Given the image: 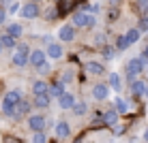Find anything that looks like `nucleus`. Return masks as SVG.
<instances>
[{
	"instance_id": "obj_1",
	"label": "nucleus",
	"mask_w": 148,
	"mask_h": 143,
	"mask_svg": "<svg viewBox=\"0 0 148 143\" xmlns=\"http://www.w3.org/2000/svg\"><path fill=\"white\" fill-rule=\"evenodd\" d=\"M22 100V92L19 90H11V92H7V96H4V103H2V111L7 115H11L13 113V109H15V105Z\"/></svg>"
},
{
	"instance_id": "obj_2",
	"label": "nucleus",
	"mask_w": 148,
	"mask_h": 143,
	"mask_svg": "<svg viewBox=\"0 0 148 143\" xmlns=\"http://www.w3.org/2000/svg\"><path fill=\"white\" fill-rule=\"evenodd\" d=\"M144 68H146V60H144V58H133V60H129V64H127V73H129V79H131V81H135V75H140Z\"/></svg>"
},
{
	"instance_id": "obj_3",
	"label": "nucleus",
	"mask_w": 148,
	"mask_h": 143,
	"mask_svg": "<svg viewBox=\"0 0 148 143\" xmlns=\"http://www.w3.org/2000/svg\"><path fill=\"white\" fill-rule=\"evenodd\" d=\"M73 24L75 26H82V28H90L95 24V17L88 13H75L73 15Z\"/></svg>"
},
{
	"instance_id": "obj_4",
	"label": "nucleus",
	"mask_w": 148,
	"mask_h": 143,
	"mask_svg": "<svg viewBox=\"0 0 148 143\" xmlns=\"http://www.w3.org/2000/svg\"><path fill=\"white\" fill-rule=\"evenodd\" d=\"M26 62H28V47L26 45H19V49L13 56V64L15 66H24Z\"/></svg>"
},
{
	"instance_id": "obj_5",
	"label": "nucleus",
	"mask_w": 148,
	"mask_h": 143,
	"mask_svg": "<svg viewBox=\"0 0 148 143\" xmlns=\"http://www.w3.org/2000/svg\"><path fill=\"white\" fill-rule=\"evenodd\" d=\"M39 15V7L34 2H28V4H24V9H22V17H28V19H32V17H37Z\"/></svg>"
},
{
	"instance_id": "obj_6",
	"label": "nucleus",
	"mask_w": 148,
	"mask_h": 143,
	"mask_svg": "<svg viewBox=\"0 0 148 143\" xmlns=\"http://www.w3.org/2000/svg\"><path fill=\"white\" fill-rule=\"evenodd\" d=\"M28 126H30L34 132H41V130L45 128V120H43L41 115H32V117L28 120Z\"/></svg>"
},
{
	"instance_id": "obj_7",
	"label": "nucleus",
	"mask_w": 148,
	"mask_h": 143,
	"mask_svg": "<svg viewBox=\"0 0 148 143\" xmlns=\"http://www.w3.org/2000/svg\"><path fill=\"white\" fill-rule=\"evenodd\" d=\"M28 60H30V62H32L34 66H37V68H41V66L45 64V54H43V52H39V49H37V52L28 54Z\"/></svg>"
},
{
	"instance_id": "obj_8",
	"label": "nucleus",
	"mask_w": 148,
	"mask_h": 143,
	"mask_svg": "<svg viewBox=\"0 0 148 143\" xmlns=\"http://www.w3.org/2000/svg\"><path fill=\"white\" fill-rule=\"evenodd\" d=\"M144 90H146V83H144V81H131V94H133V96H142V94H144Z\"/></svg>"
},
{
	"instance_id": "obj_9",
	"label": "nucleus",
	"mask_w": 148,
	"mask_h": 143,
	"mask_svg": "<svg viewBox=\"0 0 148 143\" xmlns=\"http://www.w3.org/2000/svg\"><path fill=\"white\" fill-rule=\"evenodd\" d=\"M108 94H110L108 85H95V90H92V96H95L97 100H103V98H108Z\"/></svg>"
},
{
	"instance_id": "obj_10",
	"label": "nucleus",
	"mask_w": 148,
	"mask_h": 143,
	"mask_svg": "<svg viewBox=\"0 0 148 143\" xmlns=\"http://www.w3.org/2000/svg\"><path fill=\"white\" fill-rule=\"evenodd\" d=\"M73 105H75L73 94H67V92H64V94L60 96V107H62V109H73Z\"/></svg>"
},
{
	"instance_id": "obj_11",
	"label": "nucleus",
	"mask_w": 148,
	"mask_h": 143,
	"mask_svg": "<svg viewBox=\"0 0 148 143\" xmlns=\"http://www.w3.org/2000/svg\"><path fill=\"white\" fill-rule=\"evenodd\" d=\"M47 56H49V58H54V60L62 58V47H60V45H56V43H49V47H47Z\"/></svg>"
},
{
	"instance_id": "obj_12",
	"label": "nucleus",
	"mask_w": 148,
	"mask_h": 143,
	"mask_svg": "<svg viewBox=\"0 0 148 143\" xmlns=\"http://www.w3.org/2000/svg\"><path fill=\"white\" fill-rule=\"evenodd\" d=\"M47 90H49V85L45 83V81H34V83H32V92H34V96H39V94H47Z\"/></svg>"
},
{
	"instance_id": "obj_13",
	"label": "nucleus",
	"mask_w": 148,
	"mask_h": 143,
	"mask_svg": "<svg viewBox=\"0 0 148 143\" xmlns=\"http://www.w3.org/2000/svg\"><path fill=\"white\" fill-rule=\"evenodd\" d=\"M103 66L101 64H97V62H88L86 64V73H90V75H103Z\"/></svg>"
},
{
	"instance_id": "obj_14",
	"label": "nucleus",
	"mask_w": 148,
	"mask_h": 143,
	"mask_svg": "<svg viewBox=\"0 0 148 143\" xmlns=\"http://www.w3.org/2000/svg\"><path fill=\"white\" fill-rule=\"evenodd\" d=\"M116 120H118L116 111H105V113H103V124H108V126H116Z\"/></svg>"
},
{
	"instance_id": "obj_15",
	"label": "nucleus",
	"mask_w": 148,
	"mask_h": 143,
	"mask_svg": "<svg viewBox=\"0 0 148 143\" xmlns=\"http://www.w3.org/2000/svg\"><path fill=\"white\" fill-rule=\"evenodd\" d=\"M62 94H64V90H62V83H54L52 88L47 90V96H56V98H60Z\"/></svg>"
},
{
	"instance_id": "obj_16",
	"label": "nucleus",
	"mask_w": 148,
	"mask_h": 143,
	"mask_svg": "<svg viewBox=\"0 0 148 143\" xmlns=\"http://www.w3.org/2000/svg\"><path fill=\"white\" fill-rule=\"evenodd\" d=\"M73 37H75V32H73V28H71V26L60 28V39H62V41H73Z\"/></svg>"
},
{
	"instance_id": "obj_17",
	"label": "nucleus",
	"mask_w": 148,
	"mask_h": 143,
	"mask_svg": "<svg viewBox=\"0 0 148 143\" xmlns=\"http://www.w3.org/2000/svg\"><path fill=\"white\" fill-rule=\"evenodd\" d=\"M34 105L41 107V109H45V107L49 105V96H47V94H39V96H34Z\"/></svg>"
},
{
	"instance_id": "obj_18",
	"label": "nucleus",
	"mask_w": 148,
	"mask_h": 143,
	"mask_svg": "<svg viewBox=\"0 0 148 143\" xmlns=\"http://www.w3.org/2000/svg\"><path fill=\"white\" fill-rule=\"evenodd\" d=\"M56 132H58V137H69L71 135V128H69L67 122H60V124L56 126Z\"/></svg>"
},
{
	"instance_id": "obj_19",
	"label": "nucleus",
	"mask_w": 148,
	"mask_h": 143,
	"mask_svg": "<svg viewBox=\"0 0 148 143\" xmlns=\"http://www.w3.org/2000/svg\"><path fill=\"white\" fill-rule=\"evenodd\" d=\"M15 109H17V111H15V115H17V117H22L24 113H28V103H24V100H19V103L15 105Z\"/></svg>"
},
{
	"instance_id": "obj_20",
	"label": "nucleus",
	"mask_w": 148,
	"mask_h": 143,
	"mask_svg": "<svg viewBox=\"0 0 148 143\" xmlns=\"http://www.w3.org/2000/svg\"><path fill=\"white\" fill-rule=\"evenodd\" d=\"M0 45H2V47L13 49V47H15V39H13V37H9V34H4V37L0 39Z\"/></svg>"
},
{
	"instance_id": "obj_21",
	"label": "nucleus",
	"mask_w": 148,
	"mask_h": 143,
	"mask_svg": "<svg viewBox=\"0 0 148 143\" xmlns=\"http://www.w3.org/2000/svg\"><path fill=\"white\" fill-rule=\"evenodd\" d=\"M125 39L129 41V45H131V43H135V41L140 39V32H137V28H133V30H129V32L125 34Z\"/></svg>"
},
{
	"instance_id": "obj_22",
	"label": "nucleus",
	"mask_w": 148,
	"mask_h": 143,
	"mask_svg": "<svg viewBox=\"0 0 148 143\" xmlns=\"http://www.w3.org/2000/svg\"><path fill=\"white\" fill-rule=\"evenodd\" d=\"M19 34H22V26H19V24H11V26H9V37H19Z\"/></svg>"
},
{
	"instance_id": "obj_23",
	"label": "nucleus",
	"mask_w": 148,
	"mask_h": 143,
	"mask_svg": "<svg viewBox=\"0 0 148 143\" xmlns=\"http://www.w3.org/2000/svg\"><path fill=\"white\" fill-rule=\"evenodd\" d=\"M73 111H75V115H84L86 113V105L84 103H75L73 105Z\"/></svg>"
},
{
	"instance_id": "obj_24",
	"label": "nucleus",
	"mask_w": 148,
	"mask_h": 143,
	"mask_svg": "<svg viewBox=\"0 0 148 143\" xmlns=\"http://www.w3.org/2000/svg\"><path fill=\"white\" fill-rule=\"evenodd\" d=\"M110 83L114 85L116 90H120V77H118L116 73H112V75H110Z\"/></svg>"
},
{
	"instance_id": "obj_25",
	"label": "nucleus",
	"mask_w": 148,
	"mask_h": 143,
	"mask_svg": "<svg viewBox=\"0 0 148 143\" xmlns=\"http://www.w3.org/2000/svg\"><path fill=\"white\" fill-rule=\"evenodd\" d=\"M116 47H118L120 52H125V49L129 47V41H127L125 37H120V39H118V43H116Z\"/></svg>"
},
{
	"instance_id": "obj_26",
	"label": "nucleus",
	"mask_w": 148,
	"mask_h": 143,
	"mask_svg": "<svg viewBox=\"0 0 148 143\" xmlns=\"http://www.w3.org/2000/svg\"><path fill=\"white\" fill-rule=\"evenodd\" d=\"M146 30H148V19H140V28H137V32H146Z\"/></svg>"
},
{
	"instance_id": "obj_27",
	"label": "nucleus",
	"mask_w": 148,
	"mask_h": 143,
	"mask_svg": "<svg viewBox=\"0 0 148 143\" xmlns=\"http://www.w3.org/2000/svg\"><path fill=\"white\" fill-rule=\"evenodd\" d=\"M116 109L118 111H127V103L122 98H116Z\"/></svg>"
},
{
	"instance_id": "obj_28",
	"label": "nucleus",
	"mask_w": 148,
	"mask_h": 143,
	"mask_svg": "<svg viewBox=\"0 0 148 143\" xmlns=\"http://www.w3.org/2000/svg\"><path fill=\"white\" fill-rule=\"evenodd\" d=\"M32 143H45L43 132H34V139H32Z\"/></svg>"
},
{
	"instance_id": "obj_29",
	"label": "nucleus",
	"mask_w": 148,
	"mask_h": 143,
	"mask_svg": "<svg viewBox=\"0 0 148 143\" xmlns=\"http://www.w3.org/2000/svg\"><path fill=\"white\" fill-rule=\"evenodd\" d=\"M137 7H140L142 11H146L148 9V0H137Z\"/></svg>"
},
{
	"instance_id": "obj_30",
	"label": "nucleus",
	"mask_w": 148,
	"mask_h": 143,
	"mask_svg": "<svg viewBox=\"0 0 148 143\" xmlns=\"http://www.w3.org/2000/svg\"><path fill=\"white\" fill-rule=\"evenodd\" d=\"M103 54H105V56H108V58H112V56H114V52H112V49H110V47H105V49H103Z\"/></svg>"
},
{
	"instance_id": "obj_31",
	"label": "nucleus",
	"mask_w": 148,
	"mask_h": 143,
	"mask_svg": "<svg viewBox=\"0 0 148 143\" xmlns=\"http://www.w3.org/2000/svg\"><path fill=\"white\" fill-rule=\"evenodd\" d=\"M4 17H7V13H4L2 9H0V26H2V24H4Z\"/></svg>"
},
{
	"instance_id": "obj_32",
	"label": "nucleus",
	"mask_w": 148,
	"mask_h": 143,
	"mask_svg": "<svg viewBox=\"0 0 148 143\" xmlns=\"http://www.w3.org/2000/svg\"><path fill=\"white\" fill-rule=\"evenodd\" d=\"M90 13H99V4H90Z\"/></svg>"
},
{
	"instance_id": "obj_33",
	"label": "nucleus",
	"mask_w": 148,
	"mask_h": 143,
	"mask_svg": "<svg viewBox=\"0 0 148 143\" xmlns=\"http://www.w3.org/2000/svg\"><path fill=\"white\" fill-rule=\"evenodd\" d=\"M122 130H125V126H116V128H114V132H116V135H120Z\"/></svg>"
},
{
	"instance_id": "obj_34",
	"label": "nucleus",
	"mask_w": 148,
	"mask_h": 143,
	"mask_svg": "<svg viewBox=\"0 0 148 143\" xmlns=\"http://www.w3.org/2000/svg\"><path fill=\"white\" fill-rule=\"evenodd\" d=\"M144 60H148V45H146V49H144V56H142Z\"/></svg>"
},
{
	"instance_id": "obj_35",
	"label": "nucleus",
	"mask_w": 148,
	"mask_h": 143,
	"mask_svg": "<svg viewBox=\"0 0 148 143\" xmlns=\"http://www.w3.org/2000/svg\"><path fill=\"white\" fill-rule=\"evenodd\" d=\"M142 19H148V9H146V11H144V17H142Z\"/></svg>"
},
{
	"instance_id": "obj_36",
	"label": "nucleus",
	"mask_w": 148,
	"mask_h": 143,
	"mask_svg": "<svg viewBox=\"0 0 148 143\" xmlns=\"http://www.w3.org/2000/svg\"><path fill=\"white\" fill-rule=\"evenodd\" d=\"M144 139H146V141H148V130H146V132H144Z\"/></svg>"
},
{
	"instance_id": "obj_37",
	"label": "nucleus",
	"mask_w": 148,
	"mask_h": 143,
	"mask_svg": "<svg viewBox=\"0 0 148 143\" xmlns=\"http://www.w3.org/2000/svg\"><path fill=\"white\" fill-rule=\"evenodd\" d=\"M144 94H146V98H148V85H146V90H144Z\"/></svg>"
},
{
	"instance_id": "obj_38",
	"label": "nucleus",
	"mask_w": 148,
	"mask_h": 143,
	"mask_svg": "<svg viewBox=\"0 0 148 143\" xmlns=\"http://www.w3.org/2000/svg\"><path fill=\"white\" fill-rule=\"evenodd\" d=\"M9 143H17V141H15V139H9Z\"/></svg>"
},
{
	"instance_id": "obj_39",
	"label": "nucleus",
	"mask_w": 148,
	"mask_h": 143,
	"mask_svg": "<svg viewBox=\"0 0 148 143\" xmlns=\"http://www.w3.org/2000/svg\"><path fill=\"white\" fill-rule=\"evenodd\" d=\"M30 2H34V4H37V0H30Z\"/></svg>"
},
{
	"instance_id": "obj_40",
	"label": "nucleus",
	"mask_w": 148,
	"mask_h": 143,
	"mask_svg": "<svg viewBox=\"0 0 148 143\" xmlns=\"http://www.w3.org/2000/svg\"><path fill=\"white\" fill-rule=\"evenodd\" d=\"M0 52H2V45H0Z\"/></svg>"
},
{
	"instance_id": "obj_41",
	"label": "nucleus",
	"mask_w": 148,
	"mask_h": 143,
	"mask_svg": "<svg viewBox=\"0 0 148 143\" xmlns=\"http://www.w3.org/2000/svg\"><path fill=\"white\" fill-rule=\"evenodd\" d=\"M146 70H148V66H146Z\"/></svg>"
}]
</instances>
